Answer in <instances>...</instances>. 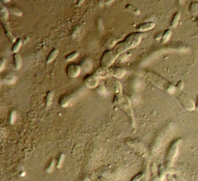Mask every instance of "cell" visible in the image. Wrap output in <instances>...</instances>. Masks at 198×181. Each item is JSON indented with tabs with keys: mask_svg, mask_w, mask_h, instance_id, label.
<instances>
[{
	"mask_svg": "<svg viewBox=\"0 0 198 181\" xmlns=\"http://www.w3.org/2000/svg\"><path fill=\"white\" fill-rule=\"evenodd\" d=\"M126 9L128 11H130V12H133L134 14H136V12H138V9H137L134 6H131L130 5H127V6H126Z\"/></svg>",
	"mask_w": 198,
	"mask_h": 181,
	"instance_id": "obj_27",
	"label": "cell"
},
{
	"mask_svg": "<svg viewBox=\"0 0 198 181\" xmlns=\"http://www.w3.org/2000/svg\"><path fill=\"white\" fill-rule=\"evenodd\" d=\"M143 175V172H140L138 174L136 175L134 178H133V179L131 180V181H138L139 180H140L142 176Z\"/></svg>",
	"mask_w": 198,
	"mask_h": 181,
	"instance_id": "obj_28",
	"label": "cell"
},
{
	"mask_svg": "<svg viewBox=\"0 0 198 181\" xmlns=\"http://www.w3.org/2000/svg\"><path fill=\"white\" fill-rule=\"evenodd\" d=\"M115 41L112 40V39H109L108 41H106V45L109 47V48H111L112 46H113L115 44Z\"/></svg>",
	"mask_w": 198,
	"mask_h": 181,
	"instance_id": "obj_30",
	"label": "cell"
},
{
	"mask_svg": "<svg viewBox=\"0 0 198 181\" xmlns=\"http://www.w3.org/2000/svg\"><path fill=\"white\" fill-rule=\"evenodd\" d=\"M99 181H110L109 180L106 178H104V177H99Z\"/></svg>",
	"mask_w": 198,
	"mask_h": 181,
	"instance_id": "obj_34",
	"label": "cell"
},
{
	"mask_svg": "<svg viewBox=\"0 0 198 181\" xmlns=\"http://www.w3.org/2000/svg\"><path fill=\"white\" fill-rule=\"evenodd\" d=\"M65 155L63 153H61L58 159V161H57V167L60 169V168L62 167V165L63 164V162H64V160H65Z\"/></svg>",
	"mask_w": 198,
	"mask_h": 181,
	"instance_id": "obj_24",
	"label": "cell"
},
{
	"mask_svg": "<svg viewBox=\"0 0 198 181\" xmlns=\"http://www.w3.org/2000/svg\"><path fill=\"white\" fill-rule=\"evenodd\" d=\"M16 77L12 74H6L2 79V83L7 85H11L15 83Z\"/></svg>",
	"mask_w": 198,
	"mask_h": 181,
	"instance_id": "obj_7",
	"label": "cell"
},
{
	"mask_svg": "<svg viewBox=\"0 0 198 181\" xmlns=\"http://www.w3.org/2000/svg\"><path fill=\"white\" fill-rule=\"evenodd\" d=\"M112 89L115 93L119 95L121 92V86L120 82L118 81H114L112 83Z\"/></svg>",
	"mask_w": 198,
	"mask_h": 181,
	"instance_id": "obj_14",
	"label": "cell"
},
{
	"mask_svg": "<svg viewBox=\"0 0 198 181\" xmlns=\"http://www.w3.org/2000/svg\"><path fill=\"white\" fill-rule=\"evenodd\" d=\"M10 11H11V12L13 14H14L16 16H21L22 15V13L21 11L16 7L13 6V7L10 8Z\"/></svg>",
	"mask_w": 198,
	"mask_h": 181,
	"instance_id": "obj_25",
	"label": "cell"
},
{
	"mask_svg": "<svg viewBox=\"0 0 198 181\" xmlns=\"http://www.w3.org/2000/svg\"><path fill=\"white\" fill-rule=\"evenodd\" d=\"M14 63L16 70H19L22 64V60L20 55L18 53H15L14 56Z\"/></svg>",
	"mask_w": 198,
	"mask_h": 181,
	"instance_id": "obj_11",
	"label": "cell"
},
{
	"mask_svg": "<svg viewBox=\"0 0 198 181\" xmlns=\"http://www.w3.org/2000/svg\"><path fill=\"white\" fill-rule=\"evenodd\" d=\"M171 35V31L170 30H167L163 34L162 38H161V42L166 43L169 39Z\"/></svg>",
	"mask_w": 198,
	"mask_h": 181,
	"instance_id": "obj_23",
	"label": "cell"
},
{
	"mask_svg": "<svg viewBox=\"0 0 198 181\" xmlns=\"http://www.w3.org/2000/svg\"><path fill=\"white\" fill-rule=\"evenodd\" d=\"M22 41L21 39H19L17 41V42L15 43V45L13 46L12 48V52L14 53H17L18 51L20 49L21 46L22 45Z\"/></svg>",
	"mask_w": 198,
	"mask_h": 181,
	"instance_id": "obj_22",
	"label": "cell"
},
{
	"mask_svg": "<svg viewBox=\"0 0 198 181\" xmlns=\"http://www.w3.org/2000/svg\"><path fill=\"white\" fill-rule=\"evenodd\" d=\"M111 74V70H109L107 67H99L95 73V75L98 78H105Z\"/></svg>",
	"mask_w": 198,
	"mask_h": 181,
	"instance_id": "obj_6",
	"label": "cell"
},
{
	"mask_svg": "<svg viewBox=\"0 0 198 181\" xmlns=\"http://www.w3.org/2000/svg\"><path fill=\"white\" fill-rule=\"evenodd\" d=\"M155 27V23L152 21H148L139 24L137 27V30L139 31H145L152 29Z\"/></svg>",
	"mask_w": 198,
	"mask_h": 181,
	"instance_id": "obj_8",
	"label": "cell"
},
{
	"mask_svg": "<svg viewBox=\"0 0 198 181\" xmlns=\"http://www.w3.org/2000/svg\"><path fill=\"white\" fill-rule=\"evenodd\" d=\"M80 66L81 70L84 72H88L93 68V63L90 58H85L81 61Z\"/></svg>",
	"mask_w": 198,
	"mask_h": 181,
	"instance_id": "obj_5",
	"label": "cell"
},
{
	"mask_svg": "<svg viewBox=\"0 0 198 181\" xmlns=\"http://www.w3.org/2000/svg\"><path fill=\"white\" fill-rule=\"evenodd\" d=\"M195 108L198 110V97L197 98V104H195Z\"/></svg>",
	"mask_w": 198,
	"mask_h": 181,
	"instance_id": "obj_35",
	"label": "cell"
},
{
	"mask_svg": "<svg viewBox=\"0 0 198 181\" xmlns=\"http://www.w3.org/2000/svg\"><path fill=\"white\" fill-rule=\"evenodd\" d=\"M1 23H2V26L4 27V29L5 31V33H6L7 36L10 39V40L12 42H14L15 41V38L12 35V33L10 30V28H9V26L8 25V23L5 22V21L4 22L3 21H1Z\"/></svg>",
	"mask_w": 198,
	"mask_h": 181,
	"instance_id": "obj_9",
	"label": "cell"
},
{
	"mask_svg": "<svg viewBox=\"0 0 198 181\" xmlns=\"http://www.w3.org/2000/svg\"><path fill=\"white\" fill-rule=\"evenodd\" d=\"M189 11L194 15H198V2H192L190 4Z\"/></svg>",
	"mask_w": 198,
	"mask_h": 181,
	"instance_id": "obj_18",
	"label": "cell"
},
{
	"mask_svg": "<svg viewBox=\"0 0 198 181\" xmlns=\"http://www.w3.org/2000/svg\"><path fill=\"white\" fill-rule=\"evenodd\" d=\"M178 141H176L170 148L169 151L166 157V167H168L172 164L174 158L175 157L178 150Z\"/></svg>",
	"mask_w": 198,
	"mask_h": 181,
	"instance_id": "obj_2",
	"label": "cell"
},
{
	"mask_svg": "<svg viewBox=\"0 0 198 181\" xmlns=\"http://www.w3.org/2000/svg\"><path fill=\"white\" fill-rule=\"evenodd\" d=\"M6 64V59L2 58L1 59V71H2L4 68L5 67Z\"/></svg>",
	"mask_w": 198,
	"mask_h": 181,
	"instance_id": "obj_29",
	"label": "cell"
},
{
	"mask_svg": "<svg viewBox=\"0 0 198 181\" xmlns=\"http://www.w3.org/2000/svg\"><path fill=\"white\" fill-rule=\"evenodd\" d=\"M0 13H1V18L5 20H6L9 17V13L6 8L3 6V5H1V8H0Z\"/></svg>",
	"mask_w": 198,
	"mask_h": 181,
	"instance_id": "obj_17",
	"label": "cell"
},
{
	"mask_svg": "<svg viewBox=\"0 0 198 181\" xmlns=\"http://www.w3.org/2000/svg\"><path fill=\"white\" fill-rule=\"evenodd\" d=\"M166 180L167 181H176L173 175H171L170 174H167L166 175Z\"/></svg>",
	"mask_w": 198,
	"mask_h": 181,
	"instance_id": "obj_31",
	"label": "cell"
},
{
	"mask_svg": "<svg viewBox=\"0 0 198 181\" xmlns=\"http://www.w3.org/2000/svg\"><path fill=\"white\" fill-rule=\"evenodd\" d=\"M173 177H174L176 181H185L182 179V178H181L179 175H178L177 174L173 175Z\"/></svg>",
	"mask_w": 198,
	"mask_h": 181,
	"instance_id": "obj_32",
	"label": "cell"
},
{
	"mask_svg": "<svg viewBox=\"0 0 198 181\" xmlns=\"http://www.w3.org/2000/svg\"><path fill=\"white\" fill-rule=\"evenodd\" d=\"M71 100H72V97L70 96L69 95L63 96L60 99V105L62 107H66L69 105V104L71 102Z\"/></svg>",
	"mask_w": 198,
	"mask_h": 181,
	"instance_id": "obj_12",
	"label": "cell"
},
{
	"mask_svg": "<svg viewBox=\"0 0 198 181\" xmlns=\"http://www.w3.org/2000/svg\"><path fill=\"white\" fill-rule=\"evenodd\" d=\"M125 74V71L124 69L120 68V67H117L113 68L111 70V75L116 78H122Z\"/></svg>",
	"mask_w": 198,
	"mask_h": 181,
	"instance_id": "obj_10",
	"label": "cell"
},
{
	"mask_svg": "<svg viewBox=\"0 0 198 181\" xmlns=\"http://www.w3.org/2000/svg\"><path fill=\"white\" fill-rule=\"evenodd\" d=\"M83 81L85 85L90 89L96 88L99 85V78L95 74L86 76Z\"/></svg>",
	"mask_w": 198,
	"mask_h": 181,
	"instance_id": "obj_3",
	"label": "cell"
},
{
	"mask_svg": "<svg viewBox=\"0 0 198 181\" xmlns=\"http://www.w3.org/2000/svg\"><path fill=\"white\" fill-rule=\"evenodd\" d=\"M16 119V112L15 110H12L11 112L10 115H9V123L11 125H14L15 123V122Z\"/></svg>",
	"mask_w": 198,
	"mask_h": 181,
	"instance_id": "obj_21",
	"label": "cell"
},
{
	"mask_svg": "<svg viewBox=\"0 0 198 181\" xmlns=\"http://www.w3.org/2000/svg\"><path fill=\"white\" fill-rule=\"evenodd\" d=\"M79 55V53L78 52H75V53H73L72 54H69L68 55L66 58V60H67V61H71V60H74L75 58H76Z\"/></svg>",
	"mask_w": 198,
	"mask_h": 181,
	"instance_id": "obj_26",
	"label": "cell"
},
{
	"mask_svg": "<svg viewBox=\"0 0 198 181\" xmlns=\"http://www.w3.org/2000/svg\"><path fill=\"white\" fill-rule=\"evenodd\" d=\"M54 95V93L53 91H50L47 93V94L46 95V99H45L47 106L50 107L52 104Z\"/></svg>",
	"mask_w": 198,
	"mask_h": 181,
	"instance_id": "obj_15",
	"label": "cell"
},
{
	"mask_svg": "<svg viewBox=\"0 0 198 181\" xmlns=\"http://www.w3.org/2000/svg\"><path fill=\"white\" fill-rule=\"evenodd\" d=\"M58 51L56 49H54L51 53L49 54L47 59V63L49 64L50 63H51L52 61H54V60L57 57V56H58Z\"/></svg>",
	"mask_w": 198,
	"mask_h": 181,
	"instance_id": "obj_16",
	"label": "cell"
},
{
	"mask_svg": "<svg viewBox=\"0 0 198 181\" xmlns=\"http://www.w3.org/2000/svg\"><path fill=\"white\" fill-rule=\"evenodd\" d=\"M55 167V160H51V162L48 164V165H47V168H46V172L48 174H50L51 172H53L54 168Z\"/></svg>",
	"mask_w": 198,
	"mask_h": 181,
	"instance_id": "obj_19",
	"label": "cell"
},
{
	"mask_svg": "<svg viewBox=\"0 0 198 181\" xmlns=\"http://www.w3.org/2000/svg\"><path fill=\"white\" fill-rule=\"evenodd\" d=\"M180 15L179 13H176L174 14L173 18L172 19V21L171 22V26L172 27H175L177 26Z\"/></svg>",
	"mask_w": 198,
	"mask_h": 181,
	"instance_id": "obj_20",
	"label": "cell"
},
{
	"mask_svg": "<svg viewBox=\"0 0 198 181\" xmlns=\"http://www.w3.org/2000/svg\"><path fill=\"white\" fill-rule=\"evenodd\" d=\"M81 70L80 66L76 64L69 65L66 69V74L69 77L72 78L77 77L81 73Z\"/></svg>",
	"mask_w": 198,
	"mask_h": 181,
	"instance_id": "obj_4",
	"label": "cell"
},
{
	"mask_svg": "<svg viewBox=\"0 0 198 181\" xmlns=\"http://www.w3.org/2000/svg\"><path fill=\"white\" fill-rule=\"evenodd\" d=\"M97 93L101 96H105L107 94V89L103 83H100L97 86Z\"/></svg>",
	"mask_w": 198,
	"mask_h": 181,
	"instance_id": "obj_13",
	"label": "cell"
},
{
	"mask_svg": "<svg viewBox=\"0 0 198 181\" xmlns=\"http://www.w3.org/2000/svg\"><path fill=\"white\" fill-rule=\"evenodd\" d=\"M98 27L99 28V29L102 30H103V22H102V20L101 19H99L98 20Z\"/></svg>",
	"mask_w": 198,
	"mask_h": 181,
	"instance_id": "obj_33",
	"label": "cell"
},
{
	"mask_svg": "<svg viewBox=\"0 0 198 181\" xmlns=\"http://www.w3.org/2000/svg\"><path fill=\"white\" fill-rule=\"evenodd\" d=\"M176 97L182 107L186 110L192 111L195 109V104L193 100L184 93H178L176 95Z\"/></svg>",
	"mask_w": 198,
	"mask_h": 181,
	"instance_id": "obj_1",
	"label": "cell"
}]
</instances>
